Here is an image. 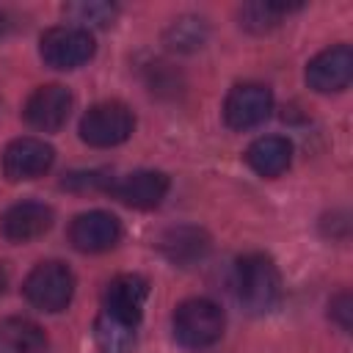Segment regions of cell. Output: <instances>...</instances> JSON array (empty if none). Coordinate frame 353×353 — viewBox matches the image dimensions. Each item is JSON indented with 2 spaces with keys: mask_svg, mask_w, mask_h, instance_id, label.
<instances>
[{
  "mask_svg": "<svg viewBox=\"0 0 353 353\" xmlns=\"http://www.w3.org/2000/svg\"><path fill=\"white\" fill-rule=\"evenodd\" d=\"M234 295L254 314L273 312L281 301V273L265 254H245L234 262Z\"/></svg>",
  "mask_w": 353,
  "mask_h": 353,
  "instance_id": "6da1fadb",
  "label": "cell"
},
{
  "mask_svg": "<svg viewBox=\"0 0 353 353\" xmlns=\"http://www.w3.org/2000/svg\"><path fill=\"white\" fill-rule=\"evenodd\" d=\"M223 325L226 320H223L221 306L207 298H188L174 312V336L179 345L190 350L215 345L223 334Z\"/></svg>",
  "mask_w": 353,
  "mask_h": 353,
  "instance_id": "7a4b0ae2",
  "label": "cell"
},
{
  "mask_svg": "<svg viewBox=\"0 0 353 353\" xmlns=\"http://www.w3.org/2000/svg\"><path fill=\"white\" fill-rule=\"evenodd\" d=\"M22 292L30 306L41 312H61L74 295V273L63 262H39L28 273Z\"/></svg>",
  "mask_w": 353,
  "mask_h": 353,
  "instance_id": "3957f363",
  "label": "cell"
},
{
  "mask_svg": "<svg viewBox=\"0 0 353 353\" xmlns=\"http://www.w3.org/2000/svg\"><path fill=\"white\" fill-rule=\"evenodd\" d=\"M135 119L132 110L121 102H99L94 108H88L80 119V138L88 146L97 149H108V146H119L132 135Z\"/></svg>",
  "mask_w": 353,
  "mask_h": 353,
  "instance_id": "277c9868",
  "label": "cell"
},
{
  "mask_svg": "<svg viewBox=\"0 0 353 353\" xmlns=\"http://www.w3.org/2000/svg\"><path fill=\"white\" fill-rule=\"evenodd\" d=\"M41 61L52 69H77L94 55V36L80 25L50 28L39 41Z\"/></svg>",
  "mask_w": 353,
  "mask_h": 353,
  "instance_id": "5b68a950",
  "label": "cell"
},
{
  "mask_svg": "<svg viewBox=\"0 0 353 353\" xmlns=\"http://www.w3.org/2000/svg\"><path fill=\"white\" fill-rule=\"evenodd\" d=\"M273 110V94L268 85L259 83H240L226 94L223 102V121L232 130H254L259 127Z\"/></svg>",
  "mask_w": 353,
  "mask_h": 353,
  "instance_id": "8992f818",
  "label": "cell"
},
{
  "mask_svg": "<svg viewBox=\"0 0 353 353\" xmlns=\"http://www.w3.org/2000/svg\"><path fill=\"white\" fill-rule=\"evenodd\" d=\"M146 298H149V281L138 273H121L105 290L102 314L127 328H135L141 323Z\"/></svg>",
  "mask_w": 353,
  "mask_h": 353,
  "instance_id": "52a82bcc",
  "label": "cell"
},
{
  "mask_svg": "<svg viewBox=\"0 0 353 353\" xmlns=\"http://www.w3.org/2000/svg\"><path fill=\"white\" fill-rule=\"evenodd\" d=\"M22 113H25V121L33 130L55 132V130H61L66 124V119L72 113V91L66 85H61V83L41 85L28 97Z\"/></svg>",
  "mask_w": 353,
  "mask_h": 353,
  "instance_id": "ba28073f",
  "label": "cell"
},
{
  "mask_svg": "<svg viewBox=\"0 0 353 353\" xmlns=\"http://www.w3.org/2000/svg\"><path fill=\"white\" fill-rule=\"evenodd\" d=\"M350 80H353V50L347 44H334L317 52L306 66V83L320 94L342 91L350 85Z\"/></svg>",
  "mask_w": 353,
  "mask_h": 353,
  "instance_id": "9c48e42d",
  "label": "cell"
},
{
  "mask_svg": "<svg viewBox=\"0 0 353 353\" xmlns=\"http://www.w3.org/2000/svg\"><path fill=\"white\" fill-rule=\"evenodd\" d=\"M52 160H55V152L50 143L39 138H17L3 152V174L11 182L36 179L50 171Z\"/></svg>",
  "mask_w": 353,
  "mask_h": 353,
  "instance_id": "30bf717a",
  "label": "cell"
},
{
  "mask_svg": "<svg viewBox=\"0 0 353 353\" xmlns=\"http://www.w3.org/2000/svg\"><path fill=\"white\" fill-rule=\"evenodd\" d=\"M121 240V223L105 210L83 212L69 226V243L83 254H99L113 248Z\"/></svg>",
  "mask_w": 353,
  "mask_h": 353,
  "instance_id": "8fae6325",
  "label": "cell"
},
{
  "mask_svg": "<svg viewBox=\"0 0 353 353\" xmlns=\"http://www.w3.org/2000/svg\"><path fill=\"white\" fill-rule=\"evenodd\" d=\"M121 204L135 210H152L157 207L168 193V176L163 171H135L121 179H113L108 188Z\"/></svg>",
  "mask_w": 353,
  "mask_h": 353,
  "instance_id": "7c38bea8",
  "label": "cell"
},
{
  "mask_svg": "<svg viewBox=\"0 0 353 353\" xmlns=\"http://www.w3.org/2000/svg\"><path fill=\"white\" fill-rule=\"evenodd\" d=\"M50 226H52V210L41 201H19L0 221V232L11 243H30L44 232H50Z\"/></svg>",
  "mask_w": 353,
  "mask_h": 353,
  "instance_id": "4fadbf2b",
  "label": "cell"
},
{
  "mask_svg": "<svg viewBox=\"0 0 353 353\" xmlns=\"http://www.w3.org/2000/svg\"><path fill=\"white\" fill-rule=\"evenodd\" d=\"M160 251L171 265L188 268L210 254V234L199 226H174L160 237Z\"/></svg>",
  "mask_w": 353,
  "mask_h": 353,
  "instance_id": "5bb4252c",
  "label": "cell"
},
{
  "mask_svg": "<svg viewBox=\"0 0 353 353\" xmlns=\"http://www.w3.org/2000/svg\"><path fill=\"white\" fill-rule=\"evenodd\" d=\"M292 143L281 135H262L245 149V163L259 176H279L290 168Z\"/></svg>",
  "mask_w": 353,
  "mask_h": 353,
  "instance_id": "9a60e30c",
  "label": "cell"
},
{
  "mask_svg": "<svg viewBox=\"0 0 353 353\" xmlns=\"http://www.w3.org/2000/svg\"><path fill=\"white\" fill-rule=\"evenodd\" d=\"M44 331L25 317H6L0 323V353H44Z\"/></svg>",
  "mask_w": 353,
  "mask_h": 353,
  "instance_id": "2e32d148",
  "label": "cell"
},
{
  "mask_svg": "<svg viewBox=\"0 0 353 353\" xmlns=\"http://www.w3.org/2000/svg\"><path fill=\"white\" fill-rule=\"evenodd\" d=\"M207 39V25L199 17H179L165 30V44L171 50H196Z\"/></svg>",
  "mask_w": 353,
  "mask_h": 353,
  "instance_id": "e0dca14e",
  "label": "cell"
},
{
  "mask_svg": "<svg viewBox=\"0 0 353 353\" xmlns=\"http://www.w3.org/2000/svg\"><path fill=\"white\" fill-rule=\"evenodd\" d=\"M290 8H298V6H284V3H248L240 11V25L245 30L265 33V30L276 28L279 19H281V14L290 11Z\"/></svg>",
  "mask_w": 353,
  "mask_h": 353,
  "instance_id": "ac0fdd59",
  "label": "cell"
},
{
  "mask_svg": "<svg viewBox=\"0 0 353 353\" xmlns=\"http://www.w3.org/2000/svg\"><path fill=\"white\" fill-rule=\"evenodd\" d=\"M94 334H97V345L102 353H127L132 339H135V328H127V325H121L105 314H99Z\"/></svg>",
  "mask_w": 353,
  "mask_h": 353,
  "instance_id": "d6986e66",
  "label": "cell"
},
{
  "mask_svg": "<svg viewBox=\"0 0 353 353\" xmlns=\"http://www.w3.org/2000/svg\"><path fill=\"white\" fill-rule=\"evenodd\" d=\"M66 14L74 22H80V28L88 30V25H97V28L110 25L116 19L119 8L110 3H72V6H66Z\"/></svg>",
  "mask_w": 353,
  "mask_h": 353,
  "instance_id": "ffe728a7",
  "label": "cell"
},
{
  "mask_svg": "<svg viewBox=\"0 0 353 353\" xmlns=\"http://www.w3.org/2000/svg\"><path fill=\"white\" fill-rule=\"evenodd\" d=\"M331 317L339 323L342 331H350V317H353V298H350V292H339L331 301Z\"/></svg>",
  "mask_w": 353,
  "mask_h": 353,
  "instance_id": "44dd1931",
  "label": "cell"
},
{
  "mask_svg": "<svg viewBox=\"0 0 353 353\" xmlns=\"http://www.w3.org/2000/svg\"><path fill=\"white\" fill-rule=\"evenodd\" d=\"M6 281H8V273H6V268L0 265V295H3V290H6Z\"/></svg>",
  "mask_w": 353,
  "mask_h": 353,
  "instance_id": "7402d4cb",
  "label": "cell"
},
{
  "mask_svg": "<svg viewBox=\"0 0 353 353\" xmlns=\"http://www.w3.org/2000/svg\"><path fill=\"white\" fill-rule=\"evenodd\" d=\"M6 28H8V22H6V11H0V36L6 33Z\"/></svg>",
  "mask_w": 353,
  "mask_h": 353,
  "instance_id": "603a6c76",
  "label": "cell"
}]
</instances>
